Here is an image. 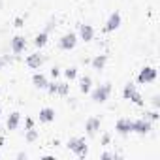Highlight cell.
Returning <instances> with one entry per match:
<instances>
[{
    "instance_id": "cell-8",
    "label": "cell",
    "mask_w": 160,
    "mask_h": 160,
    "mask_svg": "<svg viewBox=\"0 0 160 160\" xmlns=\"http://www.w3.org/2000/svg\"><path fill=\"white\" fill-rule=\"evenodd\" d=\"M119 27H121V13H119V12H113V13L109 15V19H108L106 27H104V32H113V30H117Z\"/></svg>"
},
{
    "instance_id": "cell-11",
    "label": "cell",
    "mask_w": 160,
    "mask_h": 160,
    "mask_svg": "<svg viewBox=\"0 0 160 160\" xmlns=\"http://www.w3.org/2000/svg\"><path fill=\"white\" fill-rule=\"evenodd\" d=\"M25 47H27V40H25V36H15V38L12 40V51H13L15 55L23 53Z\"/></svg>"
},
{
    "instance_id": "cell-2",
    "label": "cell",
    "mask_w": 160,
    "mask_h": 160,
    "mask_svg": "<svg viewBox=\"0 0 160 160\" xmlns=\"http://www.w3.org/2000/svg\"><path fill=\"white\" fill-rule=\"evenodd\" d=\"M68 149L72 152H75L77 156H85L87 154V143H85V138H72L68 141Z\"/></svg>"
},
{
    "instance_id": "cell-19",
    "label": "cell",
    "mask_w": 160,
    "mask_h": 160,
    "mask_svg": "<svg viewBox=\"0 0 160 160\" xmlns=\"http://www.w3.org/2000/svg\"><path fill=\"white\" fill-rule=\"evenodd\" d=\"M47 38H49V36H47V32H45V30H43V32H40V34H36V38H34V45H36L38 49H42V47L47 43Z\"/></svg>"
},
{
    "instance_id": "cell-20",
    "label": "cell",
    "mask_w": 160,
    "mask_h": 160,
    "mask_svg": "<svg viewBox=\"0 0 160 160\" xmlns=\"http://www.w3.org/2000/svg\"><path fill=\"white\" fill-rule=\"evenodd\" d=\"M25 139H27L28 143L36 141V139H38V132H36L34 128H28V130H27V136H25Z\"/></svg>"
},
{
    "instance_id": "cell-5",
    "label": "cell",
    "mask_w": 160,
    "mask_h": 160,
    "mask_svg": "<svg viewBox=\"0 0 160 160\" xmlns=\"http://www.w3.org/2000/svg\"><path fill=\"white\" fill-rule=\"evenodd\" d=\"M151 130H152V122H151L149 119H138V121L132 122V132H136V134L145 136V134H149Z\"/></svg>"
},
{
    "instance_id": "cell-1",
    "label": "cell",
    "mask_w": 160,
    "mask_h": 160,
    "mask_svg": "<svg viewBox=\"0 0 160 160\" xmlns=\"http://www.w3.org/2000/svg\"><path fill=\"white\" fill-rule=\"evenodd\" d=\"M122 98L134 102L136 106H143V98H141V94L138 92V89H136L134 83H126V85H124V89H122Z\"/></svg>"
},
{
    "instance_id": "cell-29",
    "label": "cell",
    "mask_w": 160,
    "mask_h": 160,
    "mask_svg": "<svg viewBox=\"0 0 160 160\" xmlns=\"http://www.w3.org/2000/svg\"><path fill=\"white\" fill-rule=\"evenodd\" d=\"M109 143V134H106L104 138H102V145H108Z\"/></svg>"
},
{
    "instance_id": "cell-17",
    "label": "cell",
    "mask_w": 160,
    "mask_h": 160,
    "mask_svg": "<svg viewBox=\"0 0 160 160\" xmlns=\"http://www.w3.org/2000/svg\"><path fill=\"white\" fill-rule=\"evenodd\" d=\"M106 62H108V55H96V57L92 58V68L100 72V70H104Z\"/></svg>"
},
{
    "instance_id": "cell-23",
    "label": "cell",
    "mask_w": 160,
    "mask_h": 160,
    "mask_svg": "<svg viewBox=\"0 0 160 160\" xmlns=\"http://www.w3.org/2000/svg\"><path fill=\"white\" fill-rule=\"evenodd\" d=\"M152 106H154V109H158V106H160V96L158 94L152 96Z\"/></svg>"
},
{
    "instance_id": "cell-7",
    "label": "cell",
    "mask_w": 160,
    "mask_h": 160,
    "mask_svg": "<svg viewBox=\"0 0 160 160\" xmlns=\"http://www.w3.org/2000/svg\"><path fill=\"white\" fill-rule=\"evenodd\" d=\"M132 119H128V117H122V119H119L117 121V124H115V130L121 134V136H126V134H130L132 132Z\"/></svg>"
},
{
    "instance_id": "cell-18",
    "label": "cell",
    "mask_w": 160,
    "mask_h": 160,
    "mask_svg": "<svg viewBox=\"0 0 160 160\" xmlns=\"http://www.w3.org/2000/svg\"><path fill=\"white\" fill-rule=\"evenodd\" d=\"M91 85H92V79L89 75H85V77H81V81H79V91L83 94H87V92H91Z\"/></svg>"
},
{
    "instance_id": "cell-24",
    "label": "cell",
    "mask_w": 160,
    "mask_h": 160,
    "mask_svg": "<svg viewBox=\"0 0 160 160\" xmlns=\"http://www.w3.org/2000/svg\"><path fill=\"white\" fill-rule=\"evenodd\" d=\"M58 75H60V70H58V68H51V77H55V79H57Z\"/></svg>"
},
{
    "instance_id": "cell-26",
    "label": "cell",
    "mask_w": 160,
    "mask_h": 160,
    "mask_svg": "<svg viewBox=\"0 0 160 160\" xmlns=\"http://www.w3.org/2000/svg\"><path fill=\"white\" fill-rule=\"evenodd\" d=\"M10 60H12V57H2V58H0V68H2L4 64H8Z\"/></svg>"
},
{
    "instance_id": "cell-15",
    "label": "cell",
    "mask_w": 160,
    "mask_h": 160,
    "mask_svg": "<svg viewBox=\"0 0 160 160\" xmlns=\"http://www.w3.org/2000/svg\"><path fill=\"white\" fill-rule=\"evenodd\" d=\"M32 83H34V87H38V89H47V85H49L47 77H45L43 73H34V75H32Z\"/></svg>"
},
{
    "instance_id": "cell-12",
    "label": "cell",
    "mask_w": 160,
    "mask_h": 160,
    "mask_svg": "<svg viewBox=\"0 0 160 160\" xmlns=\"http://www.w3.org/2000/svg\"><path fill=\"white\" fill-rule=\"evenodd\" d=\"M100 124H102V121H100L98 117H91V119L87 121V124H85L87 134H89V136H94V134L100 130Z\"/></svg>"
},
{
    "instance_id": "cell-21",
    "label": "cell",
    "mask_w": 160,
    "mask_h": 160,
    "mask_svg": "<svg viewBox=\"0 0 160 160\" xmlns=\"http://www.w3.org/2000/svg\"><path fill=\"white\" fill-rule=\"evenodd\" d=\"M64 75H66V79H70V81H72V79H75L77 77V68H68V70H64Z\"/></svg>"
},
{
    "instance_id": "cell-10",
    "label": "cell",
    "mask_w": 160,
    "mask_h": 160,
    "mask_svg": "<svg viewBox=\"0 0 160 160\" xmlns=\"http://www.w3.org/2000/svg\"><path fill=\"white\" fill-rule=\"evenodd\" d=\"M43 62H45V57H43L42 53H32V55L27 57V66H28V68H34V70H36V68H40Z\"/></svg>"
},
{
    "instance_id": "cell-14",
    "label": "cell",
    "mask_w": 160,
    "mask_h": 160,
    "mask_svg": "<svg viewBox=\"0 0 160 160\" xmlns=\"http://www.w3.org/2000/svg\"><path fill=\"white\" fill-rule=\"evenodd\" d=\"M53 121H55V109L53 108L40 109V122H53Z\"/></svg>"
},
{
    "instance_id": "cell-13",
    "label": "cell",
    "mask_w": 160,
    "mask_h": 160,
    "mask_svg": "<svg viewBox=\"0 0 160 160\" xmlns=\"http://www.w3.org/2000/svg\"><path fill=\"white\" fill-rule=\"evenodd\" d=\"M79 36H81L83 42H91L94 36V28L91 25H79Z\"/></svg>"
},
{
    "instance_id": "cell-25",
    "label": "cell",
    "mask_w": 160,
    "mask_h": 160,
    "mask_svg": "<svg viewBox=\"0 0 160 160\" xmlns=\"http://www.w3.org/2000/svg\"><path fill=\"white\" fill-rule=\"evenodd\" d=\"M25 126H27V130H28V128H34V121H32L30 117H27V122H25Z\"/></svg>"
},
{
    "instance_id": "cell-6",
    "label": "cell",
    "mask_w": 160,
    "mask_h": 160,
    "mask_svg": "<svg viewBox=\"0 0 160 160\" xmlns=\"http://www.w3.org/2000/svg\"><path fill=\"white\" fill-rule=\"evenodd\" d=\"M75 43H77V36H75L73 32H68V34H64V36L60 38V42H58L60 49H64V51H70V49H73V47H75Z\"/></svg>"
},
{
    "instance_id": "cell-9",
    "label": "cell",
    "mask_w": 160,
    "mask_h": 160,
    "mask_svg": "<svg viewBox=\"0 0 160 160\" xmlns=\"http://www.w3.org/2000/svg\"><path fill=\"white\" fill-rule=\"evenodd\" d=\"M47 91L51 94H60V96H66L70 92V85L68 83H49L47 85Z\"/></svg>"
},
{
    "instance_id": "cell-30",
    "label": "cell",
    "mask_w": 160,
    "mask_h": 160,
    "mask_svg": "<svg viewBox=\"0 0 160 160\" xmlns=\"http://www.w3.org/2000/svg\"><path fill=\"white\" fill-rule=\"evenodd\" d=\"M2 145H4V138H2V136H0V147H2Z\"/></svg>"
},
{
    "instance_id": "cell-4",
    "label": "cell",
    "mask_w": 160,
    "mask_h": 160,
    "mask_svg": "<svg viewBox=\"0 0 160 160\" xmlns=\"http://www.w3.org/2000/svg\"><path fill=\"white\" fill-rule=\"evenodd\" d=\"M154 79H156V68H152V66H145V68L138 73V83H141V85L152 83Z\"/></svg>"
},
{
    "instance_id": "cell-16",
    "label": "cell",
    "mask_w": 160,
    "mask_h": 160,
    "mask_svg": "<svg viewBox=\"0 0 160 160\" xmlns=\"http://www.w3.org/2000/svg\"><path fill=\"white\" fill-rule=\"evenodd\" d=\"M19 121H21V113H19V111H13V113H10V117H8V122H6L8 130H15V128L19 126Z\"/></svg>"
},
{
    "instance_id": "cell-27",
    "label": "cell",
    "mask_w": 160,
    "mask_h": 160,
    "mask_svg": "<svg viewBox=\"0 0 160 160\" xmlns=\"http://www.w3.org/2000/svg\"><path fill=\"white\" fill-rule=\"evenodd\" d=\"M23 23H25L23 17H17V19H15V27H23Z\"/></svg>"
},
{
    "instance_id": "cell-22",
    "label": "cell",
    "mask_w": 160,
    "mask_h": 160,
    "mask_svg": "<svg viewBox=\"0 0 160 160\" xmlns=\"http://www.w3.org/2000/svg\"><path fill=\"white\" fill-rule=\"evenodd\" d=\"M145 115H147V117H145V119H149V121H151V122H152V121H158V117H160V115H158V111H156V109H152V111H149V113H145Z\"/></svg>"
},
{
    "instance_id": "cell-3",
    "label": "cell",
    "mask_w": 160,
    "mask_h": 160,
    "mask_svg": "<svg viewBox=\"0 0 160 160\" xmlns=\"http://www.w3.org/2000/svg\"><path fill=\"white\" fill-rule=\"evenodd\" d=\"M109 92H111V83H104V85H100V87L92 92V100H94L96 104H104V102L109 98Z\"/></svg>"
},
{
    "instance_id": "cell-28",
    "label": "cell",
    "mask_w": 160,
    "mask_h": 160,
    "mask_svg": "<svg viewBox=\"0 0 160 160\" xmlns=\"http://www.w3.org/2000/svg\"><path fill=\"white\" fill-rule=\"evenodd\" d=\"M53 27H55V21H53V19H51V21H49V23H47V28H45V32H49V30H51V28H53Z\"/></svg>"
}]
</instances>
